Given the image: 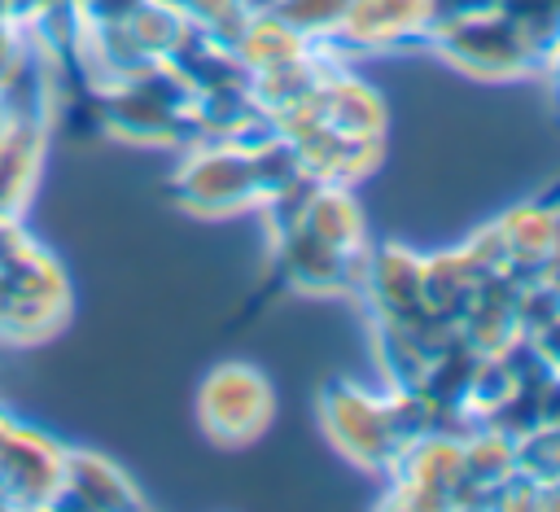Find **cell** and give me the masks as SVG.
<instances>
[{
  "label": "cell",
  "instance_id": "27",
  "mask_svg": "<svg viewBox=\"0 0 560 512\" xmlns=\"http://www.w3.org/2000/svg\"><path fill=\"white\" fill-rule=\"evenodd\" d=\"M13 424H18V420H13V416H9V411H4V407H0V442H4V433H9V429H13Z\"/></svg>",
  "mask_w": 560,
  "mask_h": 512
},
{
  "label": "cell",
  "instance_id": "17",
  "mask_svg": "<svg viewBox=\"0 0 560 512\" xmlns=\"http://www.w3.org/2000/svg\"><path fill=\"white\" fill-rule=\"evenodd\" d=\"M433 354L438 350L411 324H398V319H381L376 315V359H381V372L389 376V385L416 389Z\"/></svg>",
  "mask_w": 560,
  "mask_h": 512
},
{
  "label": "cell",
  "instance_id": "22",
  "mask_svg": "<svg viewBox=\"0 0 560 512\" xmlns=\"http://www.w3.org/2000/svg\"><path fill=\"white\" fill-rule=\"evenodd\" d=\"M22 48H26V31H22V22H0V83H4V74L18 66Z\"/></svg>",
  "mask_w": 560,
  "mask_h": 512
},
{
  "label": "cell",
  "instance_id": "18",
  "mask_svg": "<svg viewBox=\"0 0 560 512\" xmlns=\"http://www.w3.org/2000/svg\"><path fill=\"white\" fill-rule=\"evenodd\" d=\"M127 26H131V35H136V44L153 57V61H166L171 53H175V44L184 39V31L192 26L171 0H144L131 18H127Z\"/></svg>",
  "mask_w": 560,
  "mask_h": 512
},
{
  "label": "cell",
  "instance_id": "2",
  "mask_svg": "<svg viewBox=\"0 0 560 512\" xmlns=\"http://www.w3.org/2000/svg\"><path fill=\"white\" fill-rule=\"evenodd\" d=\"M70 311L66 271L35 245L13 263H0V341L26 346L61 328Z\"/></svg>",
  "mask_w": 560,
  "mask_h": 512
},
{
  "label": "cell",
  "instance_id": "4",
  "mask_svg": "<svg viewBox=\"0 0 560 512\" xmlns=\"http://www.w3.org/2000/svg\"><path fill=\"white\" fill-rule=\"evenodd\" d=\"M271 420V385L249 363H219L197 389V424L219 446H249Z\"/></svg>",
  "mask_w": 560,
  "mask_h": 512
},
{
  "label": "cell",
  "instance_id": "9",
  "mask_svg": "<svg viewBox=\"0 0 560 512\" xmlns=\"http://www.w3.org/2000/svg\"><path fill=\"white\" fill-rule=\"evenodd\" d=\"M429 31H433V0H354L337 26V39L350 53H363V48L424 44Z\"/></svg>",
  "mask_w": 560,
  "mask_h": 512
},
{
  "label": "cell",
  "instance_id": "13",
  "mask_svg": "<svg viewBox=\"0 0 560 512\" xmlns=\"http://www.w3.org/2000/svg\"><path fill=\"white\" fill-rule=\"evenodd\" d=\"M48 144L44 118H9L0 136V214H22Z\"/></svg>",
  "mask_w": 560,
  "mask_h": 512
},
{
  "label": "cell",
  "instance_id": "10",
  "mask_svg": "<svg viewBox=\"0 0 560 512\" xmlns=\"http://www.w3.org/2000/svg\"><path fill=\"white\" fill-rule=\"evenodd\" d=\"M144 499L136 494V486L127 481V473L118 464H109L96 451H70L66 446V468H61V486L52 494L48 508H79V512H122V508H140Z\"/></svg>",
  "mask_w": 560,
  "mask_h": 512
},
{
  "label": "cell",
  "instance_id": "28",
  "mask_svg": "<svg viewBox=\"0 0 560 512\" xmlns=\"http://www.w3.org/2000/svg\"><path fill=\"white\" fill-rule=\"evenodd\" d=\"M4 127H9V109H4V101H0V136H4Z\"/></svg>",
  "mask_w": 560,
  "mask_h": 512
},
{
  "label": "cell",
  "instance_id": "11",
  "mask_svg": "<svg viewBox=\"0 0 560 512\" xmlns=\"http://www.w3.org/2000/svg\"><path fill=\"white\" fill-rule=\"evenodd\" d=\"M293 144H298L302 166L315 179H324V184H346L350 188L354 179L372 175L376 162H381V140H372V136H346V131H332L324 123L298 131Z\"/></svg>",
  "mask_w": 560,
  "mask_h": 512
},
{
  "label": "cell",
  "instance_id": "8",
  "mask_svg": "<svg viewBox=\"0 0 560 512\" xmlns=\"http://www.w3.org/2000/svg\"><path fill=\"white\" fill-rule=\"evenodd\" d=\"M381 319L420 324L429 315L424 302V258L402 245H368V271L359 289Z\"/></svg>",
  "mask_w": 560,
  "mask_h": 512
},
{
  "label": "cell",
  "instance_id": "19",
  "mask_svg": "<svg viewBox=\"0 0 560 512\" xmlns=\"http://www.w3.org/2000/svg\"><path fill=\"white\" fill-rule=\"evenodd\" d=\"M350 4L354 0H276L271 13L284 18L289 26H298L306 39H324V35H337Z\"/></svg>",
  "mask_w": 560,
  "mask_h": 512
},
{
  "label": "cell",
  "instance_id": "24",
  "mask_svg": "<svg viewBox=\"0 0 560 512\" xmlns=\"http://www.w3.org/2000/svg\"><path fill=\"white\" fill-rule=\"evenodd\" d=\"M529 341H534V346H538V354L560 372V315H556L551 324H542L538 333H529Z\"/></svg>",
  "mask_w": 560,
  "mask_h": 512
},
{
  "label": "cell",
  "instance_id": "23",
  "mask_svg": "<svg viewBox=\"0 0 560 512\" xmlns=\"http://www.w3.org/2000/svg\"><path fill=\"white\" fill-rule=\"evenodd\" d=\"M171 4H175L192 26H210L219 13H228V9L241 4V0H171Z\"/></svg>",
  "mask_w": 560,
  "mask_h": 512
},
{
  "label": "cell",
  "instance_id": "26",
  "mask_svg": "<svg viewBox=\"0 0 560 512\" xmlns=\"http://www.w3.org/2000/svg\"><path fill=\"white\" fill-rule=\"evenodd\" d=\"M542 70L551 74V83H560V44H556V48L547 53V61H542Z\"/></svg>",
  "mask_w": 560,
  "mask_h": 512
},
{
  "label": "cell",
  "instance_id": "6",
  "mask_svg": "<svg viewBox=\"0 0 560 512\" xmlns=\"http://www.w3.org/2000/svg\"><path fill=\"white\" fill-rule=\"evenodd\" d=\"M276 245V271L306 293H359L368 271V245L363 249H337L324 236H315L306 223H293L271 236Z\"/></svg>",
  "mask_w": 560,
  "mask_h": 512
},
{
  "label": "cell",
  "instance_id": "29",
  "mask_svg": "<svg viewBox=\"0 0 560 512\" xmlns=\"http://www.w3.org/2000/svg\"><path fill=\"white\" fill-rule=\"evenodd\" d=\"M556 109H560V83H556Z\"/></svg>",
  "mask_w": 560,
  "mask_h": 512
},
{
  "label": "cell",
  "instance_id": "7",
  "mask_svg": "<svg viewBox=\"0 0 560 512\" xmlns=\"http://www.w3.org/2000/svg\"><path fill=\"white\" fill-rule=\"evenodd\" d=\"M66 468V446L31 424H13L0 442V486L9 508H48Z\"/></svg>",
  "mask_w": 560,
  "mask_h": 512
},
{
  "label": "cell",
  "instance_id": "5",
  "mask_svg": "<svg viewBox=\"0 0 560 512\" xmlns=\"http://www.w3.org/2000/svg\"><path fill=\"white\" fill-rule=\"evenodd\" d=\"M319 416H324V429L332 438V446L363 464V468H376V473H389L402 442L389 424V411H385V398L350 385V381H332L324 385L319 394Z\"/></svg>",
  "mask_w": 560,
  "mask_h": 512
},
{
  "label": "cell",
  "instance_id": "15",
  "mask_svg": "<svg viewBox=\"0 0 560 512\" xmlns=\"http://www.w3.org/2000/svg\"><path fill=\"white\" fill-rule=\"evenodd\" d=\"M232 53L249 74H262V70H280V66L302 61L311 53V39L298 26H289L284 18H276L271 9H258V13H249Z\"/></svg>",
  "mask_w": 560,
  "mask_h": 512
},
{
  "label": "cell",
  "instance_id": "3",
  "mask_svg": "<svg viewBox=\"0 0 560 512\" xmlns=\"http://www.w3.org/2000/svg\"><path fill=\"white\" fill-rule=\"evenodd\" d=\"M171 197L192 214H232V210L258 206L262 193H258L249 149L232 140L192 144V153L171 175Z\"/></svg>",
  "mask_w": 560,
  "mask_h": 512
},
{
  "label": "cell",
  "instance_id": "25",
  "mask_svg": "<svg viewBox=\"0 0 560 512\" xmlns=\"http://www.w3.org/2000/svg\"><path fill=\"white\" fill-rule=\"evenodd\" d=\"M481 9H494V0H433V26L464 13H481Z\"/></svg>",
  "mask_w": 560,
  "mask_h": 512
},
{
  "label": "cell",
  "instance_id": "20",
  "mask_svg": "<svg viewBox=\"0 0 560 512\" xmlns=\"http://www.w3.org/2000/svg\"><path fill=\"white\" fill-rule=\"evenodd\" d=\"M516 468L534 481H560V424H534L516 438Z\"/></svg>",
  "mask_w": 560,
  "mask_h": 512
},
{
  "label": "cell",
  "instance_id": "1",
  "mask_svg": "<svg viewBox=\"0 0 560 512\" xmlns=\"http://www.w3.org/2000/svg\"><path fill=\"white\" fill-rule=\"evenodd\" d=\"M424 44L477 79H516V74L542 70V53L525 35V26L512 13H503L499 4L438 22Z\"/></svg>",
  "mask_w": 560,
  "mask_h": 512
},
{
  "label": "cell",
  "instance_id": "21",
  "mask_svg": "<svg viewBox=\"0 0 560 512\" xmlns=\"http://www.w3.org/2000/svg\"><path fill=\"white\" fill-rule=\"evenodd\" d=\"M494 4L525 26V35L547 61V53L560 44V0H494Z\"/></svg>",
  "mask_w": 560,
  "mask_h": 512
},
{
  "label": "cell",
  "instance_id": "14",
  "mask_svg": "<svg viewBox=\"0 0 560 512\" xmlns=\"http://www.w3.org/2000/svg\"><path fill=\"white\" fill-rule=\"evenodd\" d=\"M490 276L494 271H486L464 245L459 249H446L438 258H424V302H429V311L446 315L459 328V315L468 311V302L477 298V289Z\"/></svg>",
  "mask_w": 560,
  "mask_h": 512
},
{
  "label": "cell",
  "instance_id": "12",
  "mask_svg": "<svg viewBox=\"0 0 560 512\" xmlns=\"http://www.w3.org/2000/svg\"><path fill=\"white\" fill-rule=\"evenodd\" d=\"M311 109H315V118L324 127L346 131V136H372V140H381L385 136V123H389L381 96L363 79L346 74L341 66L319 79V88L311 92Z\"/></svg>",
  "mask_w": 560,
  "mask_h": 512
},
{
  "label": "cell",
  "instance_id": "16",
  "mask_svg": "<svg viewBox=\"0 0 560 512\" xmlns=\"http://www.w3.org/2000/svg\"><path fill=\"white\" fill-rule=\"evenodd\" d=\"M302 223L315 236H324L328 245H337V249H363L368 245V236H363V210H359V201L350 197L346 184H319V193L311 197Z\"/></svg>",
  "mask_w": 560,
  "mask_h": 512
}]
</instances>
